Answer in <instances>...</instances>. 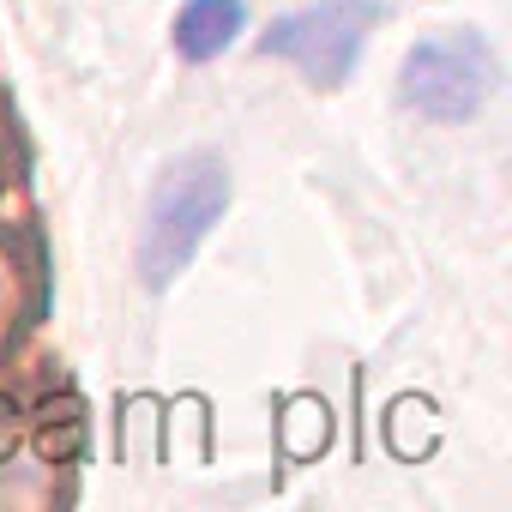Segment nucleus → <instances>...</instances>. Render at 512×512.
Here are the masks:
<instances>
[{
    "label": "nucleus",
    "mask_w": 512,
    "mask_h": 512,
    "mask_svg": "<svg viewBox=\"0 0 512 512\" xmlns=\"http://www.w3.org/2000/svg\"><path fill=\"white\" fill-rule=\"evenodd\" d=\"M229 211V169L223 157L211 151H187L163 169L157 193H151V211H145V229H139V278L145 290H169L193 253L205 247L211 223Z\"/></svg>",
    "instance_id": "nucleus-1"
},
{
    "label": "nucleus",
    "mask_w": 512,
    "mask_h": 512,
    "mask_svg": "<svg viewBox=\"0 0 512 512\" xmlns=\"http://www.w3.org/2000/svg\"><path fill=\"white\" fill-rule=\"evenodd\" d=\"M488 91H494V49L476 31H440L404 55V79H398L404 109H416L440 127L470 121L488 103Z\"/></svg>",
    "instance_id": "nucleus-2"
},
{
    "label": "nucleus",
    "mask_w": 512,
    "mask_h": 512,
    "mask_svg": "<svg viewBox=\"0 0 512 512\" xmlns=\"http://www.w3.org/2000/svg\"><path fill=\"white\" fill-rule=\"evenodd\" d=\"M374 25H380V0H314L302 13H284L260 37V55H278L302 79L332 91V85H344L356 73Z\"/></svg>",
    "instance_id": "nucleus-3"
},
{
    "label": "nucleus",
    "mask_w": 512,
    "mask_h": 512,
    "mask_svg": "<svg viewBox=\"0 0 512 512\" xmlns=\"http://www.w3.org/2000/svg\"><path fill=\"white\" fill-rule=\"evenodd\" d=\"M241 31H247L241 0H187L181 19H175V55L181 61H217Z\"/></svg>",
    "instance_id": "nucleus-4"
},
{
    "label": "nucleus",
    "mask_w": 512,
    "mask_h": 512,
    "mask_svg": "<svg viewBox=\"0 0 512 512\" xmlns=\"http://www.w3.org/2000/svg\"><path fill=\"white\" fill-rule=\"evenodd\" d=\"M25 434L37 440V452H43L49 464H73V458H85V404H79L73 392H61V398H49V404L25 422Z\"/></svg>",
    "instance_id": "nucleus-5"
},
{
    "label": "nucleus",
    "mask_w": 512,
    "mask_h": 512,
    "mask_svg": "<svg viewBox=\"0 0 512 512\" xmlns=\"http://www.w3.org/2000/svg\"><path fill=\"white\" fill-rule=\"evenodd\" d=\"M19 446H25V416H19V404L7 392H0V464H7Z\"/></svg>",
    "instance_id": "nucleus-6"
}]
</instances>
